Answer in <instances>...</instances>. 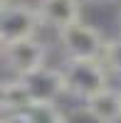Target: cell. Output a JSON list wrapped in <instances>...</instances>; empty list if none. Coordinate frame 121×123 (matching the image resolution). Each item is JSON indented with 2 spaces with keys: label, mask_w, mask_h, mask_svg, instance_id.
I'll list each match as a JSON object with an SVG mask.
<instances>
[{
  "label": "cell",
  "mask_w": 121,
  "mask_h": 123,
  "mask_svg": "<svg viewBox=\"0 0 121 123\" xmlns=\"http://www.w3.org/2000/svg\"><path fill=\"white\" fill-rule=\"evenodd\" d=\"M101 62H104L106 71H114V74L121 76V35L114 37V39H106Z\"/></svg>",
  "instance_id": "cell-9"
},
{
  "label": "cell",
  "mask_w": 121,
  "mask_h": 123,
  "mask_svg": "<svg viewBox=\"0 0 121 123\" xmlns=\"http://www.w3.org/2000/svg\"><path fill=\"white\" fill-rule=\"evenodd\" d=\"M64 123H101L84 104H79L72 111H64Z\"/></svg>",
  "instance_id": "cell-10"
},
{
  "label": "cell",
  "mask_w": 121,
  "mask_h": 123,
  "mask_svg": "<svg viewBox=\"0 0 121 123\" xmlns=\"http://www.w3.org/2000/svg\"><path fill=\"white\" fill-rule=\"evenodd\" d=\"M0 57L13 76H27L47 64V47L37 37H27L0 47Z\"/></svg>",
  "instance_id": "cell-4"
},
{
  "label": "cell",
  "mask_w": 121,
  "mask_h": 123,
  "mask_svg": "<svg viewBox=\"0 0 121 123\" xmlns=\"http://www.w3.org/2000/svg\"><path fill=\"white\" fill-rule=\"evenodd\" d=\"M84 106L101 121V123H121V91L106 86L99 94H94Z\"/></svg>",
  "instance_id": "cell-7"
},
{
  "label": "cell",
  "mask_w": 121,
  "mask_h": 123,
  "mask_svg": "<svg viewBox=\"0 0 121 123\" xmlns=\"http://www.w3.org/2000/svg\"><path fill=\"white\" fill-rule=\"evenodd\" d=\"M119 22H121V12H119Z\"/></svg>",
  "instance_id": "cell-14"
},
{
  "label": "cell",
  "mask_w": 121,
  "mask_h": 123,
  "mask_svg": "<svg viewBox=\"0 0 121 123\" xmlns=\"http://www.w3.org/2000/svg\"><path fill=\"white\" fill-rule=\"evenodd\" d=\"M82 3H92V5H104V3H111V0H82Z\"/></svg>",
  "instance_id": "cell-12"
},
{
  "label": "cell",
  "mask_w": 121,
  "mask_h": 123,
  "mask_svg": "<svg viewBox=\"0 0 121 123\" xmlns=\"http://www.w3.org/2000/svg\"><path fill=\"white\" fill-rule=\"evenodd\" d=\"M42 27L37 17L35 5L27 3H10L0 10V47L20 42L27 37H37V30Z\"/></svg>",
  "instance_id": "cell-3"
},
{
  "label": "cell",
  "mask_w": 121,
  "mask_h": 123,
  "mask_svg": "<svg viewBox=\"0 0 121 123\" xmlns=\"http://www.w3.org/2000/svg\"><path fill=\"white\" fill-rule=\"evenodd\" d=\"M7 3H10V0H0V10H3V7H5Z\"/></svg>",
  "instance_id": "cell-13"
},
{
  "label": "cell",
  "mask_w": 121,
  "mask_h": 123,
  "mask_svg": "<svg viewBox=\"0 0 121 123\" xmlns=\"http://www.w3.org/2000/svg\"><path fill=\"white\" fill-rule=\"evenodd\" d=\"M0 123H32L27 118L25 111H13V113H5V116H0Z\"/></svg>",
  "instance_id": "cell-11"
},
{
  "label": "cell",
  "mask_w": 121,
  "mask_h": 123,
  "mask_svg": "<svg viewBox=\"0 0 121 123\" xmlns=\"http://www.w3.org/2000/svg\"><path fill=\"white\" fill-rule=\"evenodd\" d=\"M59 69L67 94L79 98L82 104L109 86V71L101 59H67Z\"/></svg>",
  "instance_id": "cell-1"
},
{
  "label": "cell",
  "mask_w": 121,
  "mask_h": 123,
  "mask_svg": "<svg viewBox=\"0 0 121 123\" xmlns=\"http://www.w3.org/2000/svg\"><path fill=\"white\" fill-rule=\"evenodd\" d=\"M35 10L42 27H52L57 32L82 20V0H40Z\"/></svg>",
  "instance_id": "cell-6"
},
{
  "label": "cell",
  "mask_w": 121,
  "mask_h": 123,
  "mask_svg": "<svg viewBox=\"0 0 121 123\" xmlns=\"http://www.w3.org/2000/svg\"><path fill=\"white\" fill-rule=\"evenodd\" d=\"M17 79L25 89L30 104H59V98L67 94L62 69H54L49 64H45L42 69H37L27 76H17Z\"/></svg>",
  "instance_id": "cell-5"
},
{
  "label": "cell",
  "mask_w": 121,
  "mask_h": 123,
  "mask_svg": "<svg viewBox=\"0 0 121 123\" xmlns=\"http://www.w3.org/2000/svg\"><path fill=\"white\" fill-rule=\"evenodd\" d=\"M25 113L32 123H64V111L59 104H30Z\"/></svg>",
  "instance_id": "cell-8"
},
{
  "label": "cell",
  "mask_w": 121,
  "mask_h": 123,
  "mask_svg": "<svg viewBox=\"0 0 121 123\" xmlns=\"http://www.w3.org/2000/svg\"><path fill=\"white\" fill-rule=\"evenodd\" d=\"M67 59H101L106 39L94 25L77 20L57 32Z\"/></svg>",
  "instance_id": "cell-2"
},
{
  "label": "cell",
  "mask_w": 121,
  "mask_h": 123,
  "mask_svg": "<svg viewBox=\"0 0 121 123\" xmlns=\"http://www.w3.org/2000/svg\"><path fill=\"white\" fill-rule=\"evenodd\" d=\"M119 91H121V89H119Z\"/></svg>",
  "instance_id": "cell-15"
}]
</instances>
